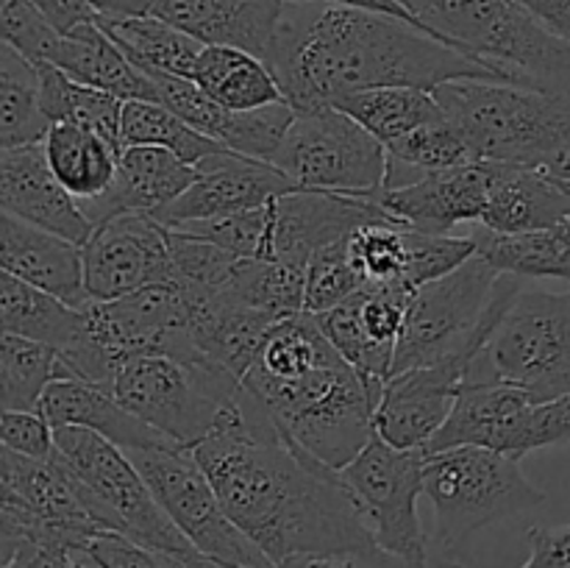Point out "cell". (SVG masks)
Here are the masks:
<instances>
[{"mask_svg":"<svg viewBox=\"0 0 570 568\" xmlns=\"http://www.w3.org/2000/svg\"><path fill=\"white\" fill-rule=\"evenodd\" d=\"M193 457L234 523L278 568L376 546L340 471L289 445L245 388Z\"/></svg>","mask_w":570,"mask_h":568,"instance_id":"6da1fadb","label":"cell"},{"mask_svg":"<svg viewBox=\"0 0 570 568\" xmlns=\"http://www.w3.org/2000/svg\"><path fill=\"white\" fill-rule=\"evenodd\" d=\"M265 61L295 111L334 106L360 89L417 87L434 92L465 78L504 81L488 61L421 26L328 0H287Z\"/></svg>","mask_w":570,"mask_h":568,"instance_id":"7a4b0ae2","label":"cell"},{"mask_svg":"<svg viewBox=\"0 0 570 568\" xmlns=\"http://www.w3.org/2000/svg\"><path fill=\"white\" fill-rule=\"evenodd\" d=\"M243 388L265 407L289 445L334 471L376 434V401L340 351L287 379L245 376Z\"/></svg>","mask_w":570,"mask_h":568,"instance_id":"3957f363","label":"cell"},{"mask_svg":"<svg viewBox=\"0 0 570 568\" xmlns=\"http://www.w3.org/2000/svg\"><path fill=\"white\" fill-rule=\"evenodd\" d=\"M432 37L488 61L507 84L570 92V42L518 0H401Z\"/></svg>","mask_w":570,"mask_h":568,"instance_id":"277c9868","label":"cell"},{"mask_svg":"<svg viewBox=\"0 0 570 568\" xmlns=\"http://www.w3.org/2000/svg\"><path fill=\"white\" fill-rule=\"evenodd\" d=\"M527 278L495 271L482 256H471L449 276L417 287L399 340L393 376L412 368L473 360Z\"/></svg>","mask_w":570,"mask_h":568,"instance_id":"5b68a950","label":"cell"},{"mask_svg":"<svg viewBox=\"0 0 570 568\" xmlns=\"http://www.w3.org/2000/svg\"><path fill=\"white\" fill-rule=\"evenodd\" d=\"M434 98L482 161L538 170L570 145V92L465 78L438 87Z\"/></svg>","mask_w":570,"mask_h":568,"instance_id":"8992f818","label":"cell"},{"mask_svg":"<svg viewBox=\"0 0 570 568\" xmlns=\"http://www.w3.org/2000/svg\"><path fill=\"white\" fill-rule=\"evenodd\" d=\"M53 462L106 532L148 549L195 551L126 449L89 429L61 427L56 429Z\"/></svg>","mask_w":570,"mask_h":568,"instance_id":"52a82bcc","label":"cell"},{"mask_svg":"<svg viewBox=\"0 0 570 568\" xmlns=\"http://www.w3.org/2000/svg\"><path fill=\"white\" fill-rule=\"evenodd\" d=\"M239 390L243 379L204 354H145L117 373L111 393L173 445L193 451L239 399Z\"/></svg>","mask_w":570,"mask_h":568,"instance_id":"ba28073f","label":"cell"},{"mask_svg":"<svg viewBox=\"0 0 570 568\" xmlns=\"http://www.w3.org/2000/svg\"><path fill=\"white\" fill-rule=\"evenodd\" d=\"M512 384L534 404L570 393V293L523 287L465 368V384Z\"/></svg>","mask_w":570,"mask_h":568,"instance_id":"9c48e42d","label":"cell"},{"mask_svg":"<svg viewBox=\"0 0 570 568\" xmlns=\"http://www.w3.org/2000/svg\"><path fill=\"white\" fill-rule=\"evenodd\" d=\"M423 496L432 501L434 540L443 549L546 501L543 490L523 477L521 460L479 445L426 451Z\"/></svg>","mask_w":570,"mask_h":568,"instance_id":"30bf717a","label":"cell"},{"mask_svg":"<svg viewBox=\"0 0 570 568\" xmlns=\"http://www.w3.org/2000/svg\"><path fill=\"white\" fill-rule=\"evenodd\" d=\"M273 165L298 189L373 198L387 178V145L334 106L295 111Z\"/></svg>","mask_w":570,"mask_h":568,"instance_id":"8fae6325","label":"cell"},{"mask_svg":"<svg viewBox=\"0 0 570 568\" xmlns=\"http://www.w3.org/2000/svg\"><path fill=\"white\" fill-rule=\"evenodd\" d=\"M159 505L198 555L223 568H278L234 523L193 451L176 445L128 451Z\"/></svg>","mask_w":570,"mask_h":568,"instance_id":"7c38bea8","label":"cell"},{"mask_svg":"<svg viewBox=\"0 0 570 568\" xmlns=\"http://www.w3.org/2000/svg\"><path fill=\"white\" fill-rule=\"evenodd\" d=\"M423 466H426L423 449H395L384 438L373 434L371 443L340 471L376 538V546L417 566L432 562L426 532L417 516Z\"/></svg>","mask_w":570,"mask_h":568,"instance_id":"4fadbf2b","label":"cell"},{"mask_svg":"<svg viewBox=\"0 0 570 568\" xmlns=\"http://www.w3.org/2000/svg\"><path fill=\"white\" fill-rule=\"evenodd\" d=\"M106 532L53 460L0 451V540H42L87 555Z\"/></svg>","mask_w":570,"mask_h":568,"instance_id":"5bb4252c","label":"cell"},{"mask_svg":"<svg viewBox=\"0 0 570 568\" xmlns=\"http://www.w3.org/2000/svg\"><path fill=\"white\" fill-rule=\"evenodd\" d=\"M87 298H120L150 284H173L170 226L150 212H126L98 223L81 245Z\"/></svg>","mask_w":570,"mask_h":568,"instance_id":"9a60e30c","label":"cell"},{"mask_svg":"<svg viewBox=\"0 0 570 568\" xmlns=\"http://www.w3.org/2000/svg\"><path fill=\"white\" fill-rule=\"evenodd\" d=\"M271 232H267L265 259L287 262L306 271L315 251L348 237L356 226L390 215L373 198L326 193V189H295L267 204Z\"/></svg>","mask_w":570,"mask_h":568,"instance_id":"2e32d148","label":"cell"},{"mask_svg":"<svg viewBox=\"0 0 570 568\" xmlns=\"http://www.w3.org/2000/svg\"><path fill=\"white\" fill-rule=\"evenodd\" d=\"M195 167L198 176L187 193L156 215L165 226L256 209L276 200L278 195L298 189L273 161L234 154V150L206 156Z\"/></svg>","mask_w":570,"mask_h":568,"instance_id":"e0dca14e","label":"cell"},{"mask_svg":"<svg viewBox=\"0 0 570 568\" xmlns=\"http://www.w3.org/2000/svg\"><path fill=\"white\" fill-rule=\"evenodd\" d=\"M493 173L495 161L451 167L429 173L404 187L379 189L373 200L415 232L454 234L462 223L482 221Z\"/></svg>","mask_w":570,"mask_h":568,"instance_id":"ac0fdd59","label":"cell"},{"mask_svg":"<svg viewBox=\"0 0 570 568\" xmlns=\"http://www.w3.org/2000/svg\"><path fill=\"white\" fill-rule=\"evenodd\" d=\"M465 382V365L412 368L387 379L376 404V434L395 449H429L454 410Z\"/></svg>","mask_w":570,"mask_h":568,"instance_id":"d6986e66","label":"cell"},{"mask_svg":"<svg viewBox=\"0 0 570 568\" xmlns=\"http://www.w3.org/2000/svg\"><path fill=\"white\" fill-rule=\"evenodd\" d=\"M0 206L9 215L76 245L87 243L95 228L81 209V200L53 176L42 143L0 150Z\"/></svg>","mask_w":570,"mask_h":568,"instance_id":"ffe728a7","label":"cell"},{"mask_svg":"<svg viewBox=\"0 0 570 568\" xmlns=\"http://www.w3.org/2000/svg\"><path fill=\"white\" fill-rule=\"evenodd\" d=\"M534 401L512 384H465L456 393L454 410L432 438L426 451L479 445L523 460L521 445Z\"/></svg>","mask_w":570,"mask_h":568,"instance_id":"44dd1931","label":"cell"},{"mask_svg":"<svg viewBox=\"0 0 570 568\" xmlns=\"http://www.w3.org/2000/svg\"><path fill=\"white\" fill-rule=\"evenodd\" d=\"M195 176L198 167L181 161L173 150L156 145H128L120 154V167L109 193L95 200H83L81 209L87 212L92 226L126 212L159 215L187 193Z\"/></svg>","mask_w":570,"mask_h":568,"instance_id":"7402d4cb","label":"cell"},{"mask_svg":"<svg viewBox=\"0 0 570 568\" xmlns=\"http://www.w3.org/2000/svg\"><path fill=\"white\" fill-rule=\"evenodd\" d=\"M287 0H154L150 14L204 45H232L267 59Z\"/></svg>","mask_w":570,"mask_h":568,"instance_id":"603a6c76","label":"cell"},{"mask_svg":"<svg viewBox=\"0 0 570 568\" xmlns=\"http://www.w3.org/2000/svg\"><path fill=\"white\" fill-rule=\"evenodd\" d=\"M0 267L72 306L87 298L81 245L9 212L0 217Z\"/></svg>","mask_w":570,"mask_h":568,"instance_id":"cb8c5ba5","label":"cell"},{"mask_svg":"<svg viewBox=\"0 0 570 568\" xmlns=\"http://www.w3.org/2000/svg\"><path fill=\"white\" fill-rule=\"evenodd\" d=\"M39 412H42L56 429H89V432L111 440V443H117L126 451L173 445L165 434H159L154 427H148L142 418L134 415L128 407H122L111 390L81 382V379H56V382L45 390Z\"/></svg>","mask_w":570,"mask_h":568,"instance_id":"d4e9b609","label":"cell"},{"mask_svg":"<svg viewBox=\"0 0 570 568\" xmlns=\"http://www.w3.org/2000/svg\"><path fill=\"white\" fill-rule=\"evenodd\" d=\"M50 65L65 70L72 81L104 89L120 100H159L154 78L122 53L120 45L104 31L100 22H83L61 33Z\"/></svg>","mask_w":570,"mask_h":568,"instance_id":"484cf974","label":"cell"},{"mask_svg":"<svg viewBox=\"0 0 570 568\" xmlns=\"http://www.w3.org/2000/svg\"><path fill=\"white\" fill-rule=\"evenodd\" d=\"M570 217V200L560 178L534 167L495 161L488 206L479 226L490 232H532L562 223Z\"/></svg>","mask_w":570,"mask_h":568,"instance_id":"4316f807","label":"cell"},{"mask_svg":"<svg viewBox=\"0 0 570 568\" xmlns=\"http://www.w3.org/2000/svg\"><path fill=\"white\" fill-rule=\"evenodd\" d=\"M42 150L61 187L81 204L109 193L122 154L120 145L78 123H53Z\"/></svg>","mask_w":570,"mask_h":568,"instance_id":"83f0119b","label":"cell"},{"mask_svg":"<svg viewBox=\"0 0 570 568\" xmlns=\"http://www.w3.org/2000/svg\"><path fill=\"white\" fill-rule=\"evenodd\" d=\"M193 81L232 111H254L284 100L271 65L232 45H206L195 65Z\"/></svg>","mask_w":570,"mask_h":568,"instance_id":"f1b7e54d","label":"cell"},{"mask_svg":"<svg viewBox=\"0 0 570 568\" xmlns=\"http://www.w3.org/2000/svg\"><path fill=\"white\" fill-rule=\"evenodd\" d=\"M476 254L501 273L521 278H566L570 282V217L532 232H471Z\"/></svg>","mask_w":570,"mask_h":568,"instance_id":"f546056e","label":"cell"},{"mask_svg":"<svg viewBox=\"0 0 570 568\" xmlns=\"http://www.w3.org/2000/svg\"><path fill=\"white\" fill-rule=\"evenodd\" d=\"M104 31L120 45L122 53L142 72H165V76L193 78L200 50V39L189 37L181 28L170 26L156 14L122 17V20H98Z\"/></svg>","mask_w":570,"mask_h":568,"instance_id":"4dcf8cb0","label":"cell"},{"mask_svg":"<svg viewBox=\"0 0 570 568\" xmlns=\"http://www.w3.org/2000/svg\"><path fill=\"white\" fill-rule=\"evenodd\" d=\"M0 326L61 354L81 332V310L11 273H0Z\"/></svg>","mask_w":570,"mask_h":568,"instance_id":"1f68e13d","label":"cell"},{"mask_svg":"<svg viewBox=\"0 0 570 568\" xmlns=\"http://www.w3.org/2000/svg\"><path fill=\"white\" fill-rule=\"evenodd\" d=\"M334 109L354 117L382 145L395 143V139L406 137L415 128L429 126V123L445 117L443 106L434 98V92L417 87L360 89V92L340 98Z\"/></svg>","mask_w":570,"mask_h":568,"instance_id":"d6a6232c","label":"cell"},{"mask_svg":"<svg viewBox=\"0 0 570 568\" xmlns=\"http://www.w3.org/2000/svg\"><path fill=\"white\" fill-rule=\"evenodd\" d=\"M479 154L471 139L449 120H434L387 145V178L384 187H404L438 170L476 165Z\"/></svg>","mask_w":570,"mask_h":568,"instance_id":"836d02e7","label":"cell"},{"mask_svg":"<svg viewBox=\"0 0 570 568\" xmlns=\"http://www.w3.org/2000/svg\"><path fill=\"white\" fill-rule=\"evenodd\" d=\"M50 126L53 123L42 109L39 67L3 42L0 48V150L45 143Z\"/></svg>","mask_w":570,"mask_h":568,"instance_id":"e575fe53","label":"cell"},{"mask_svg":"<svg viewBox=\"0 0 570 568\" xmlns=\"http://www.w3.org/2000/svg\"><path fill=\"white\" fill-rule=\"evenodd\" d=\"M56 379H72L61 354L37 340L6 334L0 337V404L3 410L33 412Z\"/></svg>","mask_w":570,"mask_h":568,"instance_id":"d590c367","label":"cell"},{"mask_svg":"<svg viewBox=\"0 0 570 568\" xmlns=\"http://www.w3.org/2000/svg\"><path fill=\"white\" fill-rule=\"evenodd\" d=\"M226 293L245 310L282 323L304 312L306 271L278 259H239Z\"/></svg>","mask_w":570,"mask_h":568,"instance_id":"8d00e7d4","label":"cell"},{"mask_svg":"<svg viewBox=\"0 0 570 568\" xmlns=\"http://www.w3.org/2000/svg\"><path fill=\"white\" fill-rule=\"evenodd\" d=\"M37 67L39 87H42V109L50 123H78V126L92 128V131L104 134L111 143L120 145V117L126 100H120L111 92H104V89L72 81L56 65Z\"/></svg>","mask_w":570,"mask_h":568,"instance_id":"74e56055","label":"cell"},{"mask_svg":"<svg viewBox=\"0 0 570 568\" xmlns=\"http://www.w3.org/2000/svg\"><path fill=\"white\" fill-rule=\"evenodd\" d=\"M120 145H156L167 148L187 165H198L212 154L228 150L226 145L204 137L189 123H184L176 111L167 109L159 100H126L120 117Z\"/></svg>","mask_w":570,"mask_h":568,"instance_id":"f35d334b","label":"cell"},{"mask_svg":"<svg viewBox=\"0 0 570 568\" xmlns=\"http://www.w3.org/2000/svg\"><path fill=\"white\" fill-rule=\"evenodd\" d=\"M406 228L393 215L376 217L348 234V256L356 273L367 284L404 282L406 271Z\"/></svg>","mask_w":570,"mask_h":568,"instance_id":"ab89813d","label":"cell"},{"mask_svg":"<svg viewBox=\"0 0 570 568\" xmlns=\"http://www.w3.org/2000/svg\"><path fill=\"white\" fill-rule=\"evenodd\" d=\"M362 287H365V282H362L348 256V237L323 245L306 265L304 312L321 315V312L348 301Z\"/></svg>","mask_w":570,"mask_h":568,"instance_id":"60d3db41","label":"cell"},{"mask_svg":"<svg viewBox=\"0 0 570 568\" xmlns=\"http://www.w3.org/2000/svg\"><path fill=\"white\" fill-rule=\"evenodd\" d=\"M471 256H476V243L471 234H426L406 228L404 282L417 290L454 273Z\"/></svg>","mask_w":570,"mask_h":568,"instance_id":"b9f144b4","label":"cell"},{"mask_svg":"<svg viewBox=\"0 0 570 568\" xmlns=\"http://www.w3.org/2000/svg\"><path fill=\"white\" fill-rule=\"evenodd\" d=\"M87 557L95 568H223L198 551L148 549L115 532H100Z\"/></svg>","mask_w":570,"mask_h":568,"instance_id":"7bdbcfd3","label":"cell"},{"mask_svg":"<svg viewBox=\"0 0 570 568\" xmlns=\"http://www.w3.org/2000/svg\"><path fill=\"white\" fill-rule=\"evenodd\" d=\"M3 42L20 50L33 65H50L59 48L61 31L31 3V0H0Z\"/></svg>","mask_w":570,"mask_h":568,"instance_id":"ee69618b","label":"cell"},{"mask_svg":"<svg viewBox=\"0 0 570 568\" xmlns=\"http://www.w3.org/2000/svg\"><path fill=\"white\" fill-rule=\"evenodd\" d=\"M0 438H3V449L22 457L53 460L56 454V427L39 410H3Z\"/></svg>","mask_w":570,"mask_h":568,"instance_id":"f6af8a7d","label":"cell"},{"mask_svg":"<svg viewBox=\"0 0 570 568\" xmlns=\"http://www.w3.org/2000/svg\"><path fill=\"white\" fill-rule=\"evenodd\" d=\"M570 443V393L557 395V399L540 401L532 407L523 432L521 454L549 449V445Z\"/></svg>","mask_w":570,"mask_h":568,"instance_id":"bcb514c9","label":"cell"},{"mask_svg":"<svg viewBox=\"0 0 570 568\" xmlns=\"http://www.w3.org/2000/svg\"><path fill=\"white\" fill-rule=\"evenodd\" d=\"M87 555L42 540H0V568H83Z\"/></svg>","mask_w":570,"mask_h":568,"instance_id":"7dc6e473","label":"cell"},{"mask_svg":"<svg viewBox=\"0 0 570 568\" xmlns=\"http://www.w3.org/2000/svg\"><path fill=\"white\" fill-rule=\"evenodd\" d=\"M287 568H465L460 562H417L404 560V557L384 551L382 546H367V549H348V551H334V555H317L306 557V560L293 562Z\"/></svg>","mask_w":570,"mask_h":568,"instance_id":"c3c4849f","label":"cell"},{"mask_svg":"<svg viewBox=\"0 0 570 568\" xmlns=\"http://www.w3.org/2000/svg\"><path fill=\"white\" fill-rule=\"evenodd\" d=\"M529 560L521 568H570V523L562 527H532Z\"/></svg>","mask_w":570,"mask_h":568,"instance_id":"681fc988","label":"cell"},{"mask_svg":"<svg viewBox=\"0 0 570 568\" xmlns=\"http://www.w3.org/2000/svg\"><path fill=\"white\" fill-rule=\"evenodd\" d=\"M61 33L83 26V22H98V11L89 6V0H31Z\"/></svg>","mask_w":570,"mask_h":568,"instance_id":"f907efd6","label":"cell"},{"mask_svg":"<svg viewBox=\"0 0 570 568\" xmlns=\"http://www.w3.org/2000/svg\"><path fill=\"white\" fill-rule=\"evenodd\" d=\"M518 3L527 6L543 26L570 42V0H518Z\"/></svg>","mask_w":570,"mask_h":568,"instance_id":"816d5d0a","label":"cell"},{"mask_svg":"<svg viewBox=\"0 0 570 568\" xmlns=\"http://www.w3.org/2000/svg\"><path fill=\"white\" fill-rule=\"evenodd\" d=\"M98 20H122V17L148 14L150 0H89Z\"/></svg>","mask_w":570,"mask_h":568,"instance_id":"f5cc1de1","label":"cell"},{"mask_svg":"<svg viewBox=\"0 0 570 568\" xmlns=\"http://www.w3.org/2000/svg\"><path fill=\"white\" fill-rule=\"evenodd\" d=\"M328 3H340V6H354V9H367V11H379V14H390L399 17V20L412 22V26H421L415 17L406 11V6L401 0H328ZM423 28V26H421ZM426 31V28H423Z\"/></svg>","mask_w":570,"mask_h":568,"instance_id":"db71d44e","label":"cell"},{"mask_svg":"<svg viewBox=\"0 0 570 568\" xmlns=\"http://www.w3.org/2000/svg\"><path fill=\"white\" fill-rule=\"evenodd\" d=\"M538 170L549 173V176L554 178H568L570 182V145H566L562 150H557V154L551 156L543 167H538Z\"/></svg>","mask_w":570,"mask_h":568,"instance_id":"11a10c76","label":"cell"},{"mask_svg":"<svg viewBox=\"0 0 570 568\" xmlns=\"http://www.w3.org/2000/svg\"><path fill=\"white\" fill-rule=\"evenodd\" d=\"M560 187L566 189V195H568V200H570V182H568V178H560Z\"/></svg>","mask_w":570,"mask_h":568,"instance_id":"9f6ffc18","label":"cell"},{"mask_svg":"<svg viewBox=\"0 0 570 568\" xmlns=\"http://www.w3.org/2000/svg\"><path fill=\"white\" fill-rule=\"evenodd\" d=\"M150 3H154V0H150Z\"/></svg>","mask_w":570,"mask_h":568,"instance_id":"6f0895ef","label":"cell"}]
</instances>
